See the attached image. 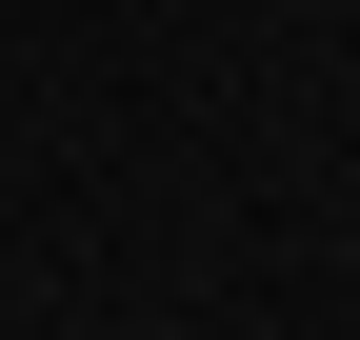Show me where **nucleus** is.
Returning a JSON list of instances; mask_svg holds the SVG:
<instances>
[]
</instances>
